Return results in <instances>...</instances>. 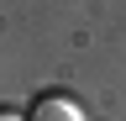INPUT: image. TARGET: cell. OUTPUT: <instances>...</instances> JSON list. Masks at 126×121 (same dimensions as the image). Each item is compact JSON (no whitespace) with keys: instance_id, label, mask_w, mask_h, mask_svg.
I'll return each mask as SVG.
<instances>
[{"instance_id":"cell-2","label":"cell","mask_w":126,"mask_h":121,"mask_svg":"<svg viewBox=\"0 0 126 121\" xmlns=\"http://www.w3.org/2000/svg\"><path fill=\"white\" fill-rule=\"evenodd\" d=\"M0 121H21V116H11V111H0Z\"/></svg>"},{"instance_id":"cell-1","label":"cell","mask_w":126,"mask_h":121,"mask_svg":"<svg viewBox=\"0 0 126 121\" xmlns=\"http://www.w3.org/2000/svg\"><path fill=\"white\" fill-rule=\"evenodd\" d=\"M26 121H84V111H79L68 95H42L37 105H32Z\"/></svg>"}]
</instances>
